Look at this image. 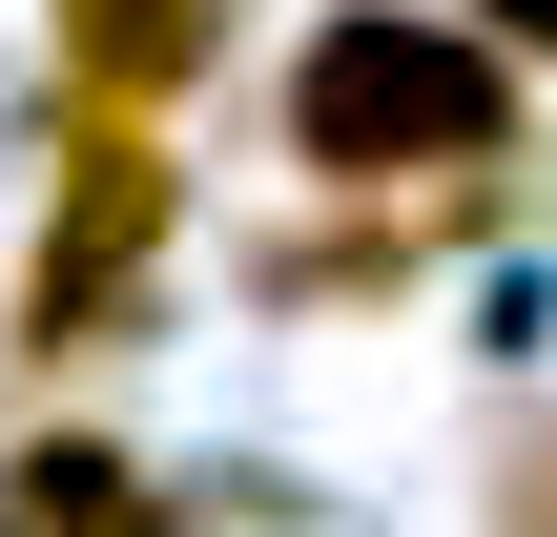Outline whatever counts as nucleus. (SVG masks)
Wrapping results in <instances>:
<instances>
[{"instance_id": "nucleus-1", "label": "nucleus", "mask_w": 557, "mask_h": 537, "mask_svg": "<svg viewBox=\"0 0 557 537\" xmlns=\"http://www.w3.org/2000/svg\"><path fill=\"white\" fill-rule=\"evenodd\" d=\"M289 166H310V207L455 186V166H517L496 21H455V0H331V21L289 41Z\"/></svg>"}, {"instance_id": "nucleus-2", "label": "nucleus", "mask_w": 557, "mask_h": 537, "mask_svg": "<svg viewBox=\"0 0 557 537\" xmlns=\"http://www.w3.org/2000/svg\"><path fill=\"white\" fill-rule=\"evenodd\" d=\"M165 228H186L165 103H83V145H62V207H41V269H21V310H0V352H21V373H103V352H145Z\"/></svg>"}, {"instance_id": "nucleus-3", "label": "nucleus", "mask_w": 557, "mask_h": 537, "mask_svg": "<svg viewBox=\"0 0 557 537\" xmlns=\"http://www.w3.org/2000/svg\"><path fill=\"white\" fill-rule=\"evenodd\" d=\"M41 41H62L83 103H186L227 62V0H41Z\"/></svg>"}, {"instance_id": "nucleus-4", "label": "nucleus", "mask_w": 557, "mask_h": 537, "mask_svg": "<svg viewBox=\"0 0 557 537\" xmlns=\"http://www.w3.org/2000/svg\"><path fill=\"white\" fill-rule=\"evenodd\" d=\"M0 537H186V497L145 455H103V435H21L0 455Z\"/></svg>"}, {"instance_id": "nucleus-5", "label": "nucleus", "mask_w": 557, "mask_h": 537, "mask_svg": "<svg viewBox=\"0 0 557 537\" xmlns=\"http://www.w3.org/2000/svg\"><path fill=\"white\" fill-rule=\"evenodd\" d=\"M496 537H557V414L517 435V517H496Z\"/></svg>"}, {"instance_id": "nucleus-6", "label": "nucleus", "mask_w": 557, "mask_h": 537, "mask_svg": "<svg viewBox=\"0 0 557 537\" xmlns=\"http://www.w3.org/2000/svg\"><path fill=\"white\" fill-rule=\"evenodd\" d=\"M455 21H496V41H537V62H557V0H455Z\"/></svg>"}]
</instances>
